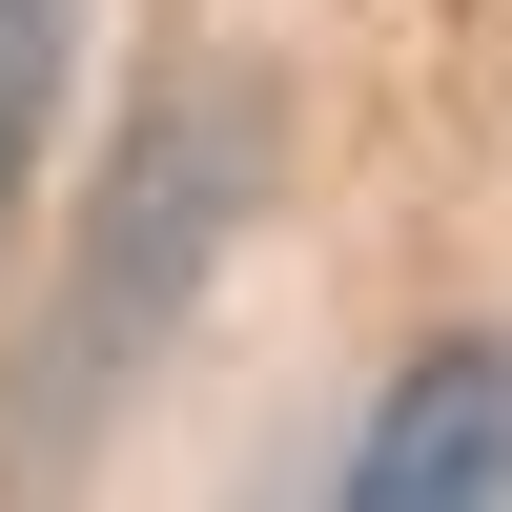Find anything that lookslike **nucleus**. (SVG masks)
<instances>
[{
  "label": "nucleus",
  "mask_w": 512,
  "mask_h": 512,
  "mask_svg": "<svg viewBox=\"0 0 512 512\" xmlns=\"http://www.w3.org/2000/svg\"><path fill=\"white\" fill-rule=\"evenodd\" d=\"M328 512H512V328H451L369 390L349 431V492Z\"/></svg>",
  "instance_id": "obj_2"
},
{
  "label": "nucleus",
  "mask_w": 512,
  "mask_h": 512,
  "mask_svg": "<svg viewBox=\"0 0 512 512\" xmlns=\"http://www.w3.org/2000/svg\"><path fill=\"white\" fill-rule=\"evenodd\" d=\"M267 164H287V103L246 62H164L144 103H123V164H103V205H82L62 287H41V328H21V492H62L82 451H103V410L185 349V308L246 246Z\"/></svg>",
  "instance_id": "obj_1"
},
{
  "label": "nucleus",
  "mask_w": 512,
  "mask_h": 512,
  "mask_svg": "<svg viewBox=\"0 0 512 512\" xmlns=\"http://www.w3.org/2000/svg\"><path fill=\"white\" fill-rule=\"evenodd\" d=\"M62 82H82V0H0V205L62 144Z\"/></svg>",
  "instance_id": "obj_3"
}]
</instances>
